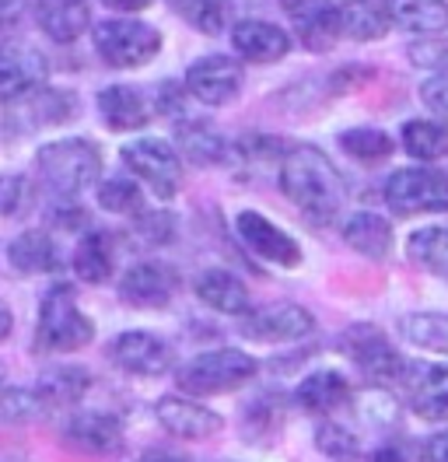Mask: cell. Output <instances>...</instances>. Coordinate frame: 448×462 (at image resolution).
<instances>
[{"label": "cell", "mask_w": 448, "mask_h": 462, "mask_svg": "<svg viewBox=\"0 0 448 462\" xmlns=\"http://www.w3.org/2000/svg\"><path fill=\"white\" fill-rule=\"evenodd\" d=\"M371 462H414V459H410V452L403 445H382V448L371 452Z\"/></svg>", "instance_id": "47"}, {"label": "cell", "mask_w": 448, "mask_h": 462, "mask_svg": "<svg viewBox=\"0 0 448 462\" xmlns=\"http://www.w3.org/2000/svg\"><path fill=\"white\" fill-rule=\"evenodd\" d=\"M424 462H448V428L427 438V445H424Z\"/></svg>", "instance_id": "45"}, {"label": "cell", "mask_w": 448, "mask_h": 462, "mask_svg": "<svg viewBox=\"0 0 448 462\" xmlns=\"http://www.w3.org/2000/svg\"><path fill=\"white\" fill-rule=\"evenodd\" d=\"M154 413H158V424H162L168 434L182 438V441H207V438H214V434L224 428L218 410L203 406L196 396H186V393H179V396H162L158 406H154Z\"/></svg>", "instance_id": "15"}, {"label": "cell", "mask_w": 448, "mask_h": 462, "mask_svg": "<svg viewBox=\"0 0 448 462\" xmlns=\"http://www.w3.org/2000/svg\"><path fill=\"white\" fill-rule=\"evenodd\" d=\"M340 344H343V354L361 368L364 375L375 378V382H396L399 372H403L399 350L386 340L382 329H375V326H368V322L350 326Z\"/></svg>", "instance_id": "12"}, {"label": "cell", "mask_w": 448, "mask_h": 462, "mask_svg": "<svg viewBox=\"0 0 448 462\" xmlns=\"http://www.w3.org/2000/svg\"><path fill=\"white\" fill-rule=\"evenodd\" d=\"M123 165L134 172V179H140L158 200H172L182 186V158L179 151L158 137H140L119 151Z\"/></svg>", "instance_id": "6"}, {"label": "cell", "mask_w": 448, "mask_h": 462, "mask_svg": "<svg viewBox=\"0 0 448 462\" xmlns=\"http://www.w3.org/2000/svg\"><path fill=\"white\" fill-rule=\"evenodd\" d=\"M91 389V375L84 368H74V365H56V368H46L39 382H35V393L42 396L46 406H74L84 400V393Z\"/></svg>", "instance_id": "30"}, {"label": "cell", "mask_w": 448, "mask_h": 462, "mask_svg": "<svg viewBox=\"0 0 448 462\" xmlns=\"http://www.w3.org/2000/svg\"><path fill=\"white\" fill-rule=\"evenodd\" d=\"M386 203L396 214H438L448 210V175L434 169H399L386 179Z\"/></svg>", "instance_id": "7"}, {"label": "cell", "mask_w": 448, "mask_h": 462, "mask_svg": "<svg viewBox=\"0 0 448 462\" xmlns=\"http://www.w3.org/2000/svg\"><path fill=\"white\" fill-rule=\"evenodd\" d=\"M109 361L126 372V375H140V378H158L168 375L175 368V354L172 346L147 333V329H130V333H119L109 344Z\"/></svg>", "instance_id": "10"}, {"label": "cell", "mask_w": 448, "mask_h": 462, "mask_svg": "<svg viewBox=\"0 0 448 462\" xmlns=\"http://www.w3.org/2000/svg\"><path fill=\"white\" fill-rule=\"evenodd\" d=\"M0 385H4V365H0Z\"/></svg>", "instance_id": "51"}, {"label": "cell", "mask_w": 448, "mask_h": 462, "mask_svg": "<svg viewBox=\"0 0 448 462\" xmlns=\"http://www.w3.org/2000/svg\"><path fill=\"white\" fill-rule=\"evenodd\" d=\"M116 270V249L106 231H88L74 249V273L84 284H106Z\"/></svg>", "instance_id": "29"}, {"label": "cell", "mask_w": 448, "mask_h": 462, "mask_svg": "<svg viewBox=\"0 0 448 462\" xmlns=\"http://www.w3.org/2000/svg\"><path fill=\"white\" fill-rule=\"evenodd\" d=\"M11 106V119L22 126V130H39V126H56V123H67L78 102L70 91L63 88H32L28 95H22L18 102H7Z\"/></svg>", "instance_id": "17"}, {"label": "cell", "mask_w": 448, "mask_h": 462, "mask_svg": "<svg viewBox=\"0 0 448 462\" xmlns=\"http://www.w3.org/2000/svg\"><path fill=\"white\" fill-rule=\"evenodd\" d=\"M231 46L238 57L252 60V63H274V60L287 57L291 50V35L263 18H246L231 29Z\"/></svg>", "instance_id": "20"}, {"label": "cell", "mask_w": 448, "mask_h": 462, "mask_svg": "<svg viewBox=\"0 0 448 462\" xmlns=\"http://www.w3.org/2000/svg\"><path fill=\"white\" fill-rule=\"evenodd\" d=\"M242 337L252 344H298L312 337L315 329V316L294 305V301H274V305H263V309H249L242 316Z\"/></svg>", "instance_id": "8"}, {"label": "cell", "mask_w": 448, "mask_h": 462, "mask_svg": "<svg viewBox=\"0 0 448 462\" xmlns=\"http://www.w3.org/2000/svg\"><path fill=\"white\" fill-rule=\"evenodd\" d=\"M22 203H25V179L0 175V214H18Z\"/></svg>", "instance_id": "43"}, {"label": "cell", "mask_w": 448, "mask_h": 462, "mask_svg": "<svg viewBox=\"0 0 448 462\" xmlns=\"http://www.w3.org/2000/svg\"><path fill=\"white\" fill-rule=\"evenodd\" d=\"M46 60L25 46H0V102H18L32 88L46 85Z\"/></svg>", "instance_id": "19"}, {"label": "cell", "mask_w": 448, "mask_h": 462, "mask_svg": "<svg viewBox=\"0 0 448 462\" xmlns=\"http://www.w3.org/2000/svg\"><path fill=\"white\" fill-rule=\"evenodd\" d=\"M112 11H144V7H151L154 0H106Z\"/></svg>", "instance_id": "50"}, {"label": "cell", "mask_w": 448, "mask_h": 462, "mask_svg": "<svg viewBox=\"0 0 448 462\" xmlns=\"http://www.w3.org/2000/svg\"><path fill=\"white\" fill-rule=\"evenodd\" d=\"M294 400L308 413H336L340 406H347L354 400V389H350L347 375H340L333 368H322V372H312V375L298 382Z\"/></svg>", "instance_id": "23"}, {"label": "cell", "mask_w": 448, "mask_h": 462, "mask_svg": "<svg viewBox=\"0 0 448 462\" xmlns=\"http://www.w3.org/2000/svg\"><path fill=\"white\" fill-rule=\"evenodd\" d=\"M7 263L14 273L39 277V273H56L60 270V245L46 231H22L7 245Z\"/></svg>", "instance_id": "24"}, {"label": "cell", "mask_w": 448, "mask_h": 462, "mask_svg": "<svg viewBox=\"0 0 448 462\" xmlns=\"http://www.w3.org/2000/svg\"><path fill=\"white\" fill-rule=\"evenodd\" d=\"M340 147L354 158V162H364V165H378L392 154V137L378 126H354V130H343L340 134Z\"/></svg>", "instance_id": "35"}, {"label": "cell", "mask_w": 448, "mask_h": 462, "mask_svg": "<svg viewBox=\"0 0 448 462\" xmlns=\"http://www.w3.org/2000/svg\"><path fill=\"white\" fill-rule=\"evenodd\" d=\"M98 113L109 123L112 130H140L147 119H151V109H147V98L140 95L137 88L130 85H109L98 91Z\"/></svg>", "instance_id": "26"}, {"label": "cell", "mask_w": 448, "mask_h": 462, "mask_svg": "<svg viewBox=\"0 0 448 462\" xmlns=\"http://www.w3.org/2000/svg\"><path fill=\"white\" fill-rule=\"evenodd\" d=\"M340 35L354 39V42H375L392 29L386 4L378 0H340Z\"/></svg>", "instance_id": "27"}, {"label": "cell", "mask_w": 448, "mask_h": 462, "mask_svg": "<svg viewBox=\"0 0 448 462\" xmlns=\"http://www.w3.org/2000/svg\"><path fill=\"white\" fill-rule=\"evenodd\" d=\"M186 91H190V98L210 106V109L231 106L238 98V91H242V67L231 57L196 60L193 67L186 70Z\"/></svg>", "instance_id": "14"}, {"label": "cell", "mask_w": 448, "mask_h": 462, "mask_svg": "<svg viewBox=\"0 0 448 462\" xmlns=\"http://www.w3.org/2000/svg\"><path fill=\"white\" fill-rule=\"evenodd\" d=\"M35 169L56 197H81L84 189L95 186L98 175H102V154H98L95 141L63 137V141L39 147Z\"/></svg>", "instance_id": "3"}, {"label": "cell", "mask_w": 448, "mask_h": 462, "mask_svg": "<svg viewBox=\"0 0 448 462\" xmlns=\"http://www.w3.org/2000/svg\"><path fill=\"white\" fill-rule=\"evenodd\" d=\"M315 448L333 462H354L361 456L358 434L350 431V428H343V424H336V420H322L315 428Z\"/></svg>", "instance_id": "37"}, {"label": "cell", "mask_w": 448, "mask_h": 462, "mask_svg": "<svg viewBox=\"0 0 448 462\" xmlns=\"http://www.w3.org/2000/svg\"><path fill=\"white\" fill-rule=\"evenodd\" d=\"M35 22L53 42H74L91 25L88 0H32Z\"/></svg>", "instance_id": "22"}, {"label": "cell", "mask_w": 448, "mask_h": 462, "mask_svg": "<svg viewBox=\"0 0 448 462\" xmlns=\"http://www.w3.org/2000/svg\"><path fill=\"white\" fill-rule=\"evenodd\" d=\"M396 29L414 35H442L448 32V0H382Z\"/></svg>", "instance_id": "25"}, {"label": "cell", "mask_w": 448, "mask_h": 462, "mask_svg": "<svg viewBox=\"0 0 448 462\" xmlns=\"http://www.w3.org/2000/svg\"><path fill=\"white\" fill-rule=\"evenodd\" d=\"M403 337L420 350L448 354V312H410L403 319Z\"/></svg>", "instance_id": "34"}, {"label": "cell", "mask_w": 448, "mask_h": 462, "mask_svg": "<svg viewBox=\"0 0 448 462\" xmlns=\"http://www.w3.org/2000/svg\"><path fill=\"white\" fill-rule=\"evenodd\" d=\"M137 235H144L147 242H172L175 235V217L172 214H137Z\"/></svg>", "instance_id": "42"}, {"label": "cell", "mask_w": 448, "mask_h": 462, "mask_svg": "<svg viewBox=\"0 0 448 462\" xmlns=\"http://www.w3.org/2000/svg\"><path fill=\"white\" fill-rule=\"evenodd\" d=\"M63 438L81 448V452H91V456H116L123 452V424L109 417V413H98V410H78L67 428H63Z\"/></svg>", "instance_id": "18"}, {"label": "cell", "mask_w": 448, "mask_h": 462, "mask_svg": "<svg viewBox=\"0 0 448 462\" xmlns=\"http://www.w3.org/2000/svg\"><path fill=\"white\" fill-rule=\"evenodd\" d=\"M406 256L420 270L448 277V228H417L406 238Z\"/></svg>", "instance_id": "33"}, {"label": "cell", "mask_w": 448, "mask_h": 462, "mask_svg": "<svg viewBox=\"0 0 448 462\" xmlns=\"http://www.w3.org/2000/svg\"><path fill=\"white\" fill-rule=\"evenodd\" d=\"M25 7H28V0H0V29L18 25L22 14H25Z\"/></svg>", "instance_id": "46"}, {"label": "cell", "mask_w": 448, "mask_h": 462, "mask_svg": "<svg viewBox=\"0 0 448 462\" xmlns=\"http://www.w3.org/2000/svg\"><path fill=\"white\" fill-rule=\"evenodd\" d=\"M137 462H193V459H186V456H179V452H165V448H151V452H144Z\"/></svg>", "instance_id": "48"}, {"label": "cell", "mask_w": 448, "mask_h": 462, "mask_svg": "<svg viewBox=\"0 0 448 462\" xmlns=\"http://www.w3.org/2000/svg\"><path fill=\"white\" fill-rule=\"evenodd\" d=\"M235 231L246 242V249H249L252 256H259V260L284 266V270H294L302 263L298 238H291L287 231L280 228V225H274L270 217H263L259 210H242L235 217Z\"/></svg>", "instance_id": "11"}, {"label": "cell", "mask_w": 448, "mask_h": 462, "mask_svg": "<svg viewBox=\"0 0 448 462\" xmlns=\"http://www.w3.org/2000/svg\"><path fill=\"white\" fill-rule=\"evenodd\" d=\"M98 207L109 214H140L144 210V189L134 179H106L98 182Z\"/></svg>", "instance_id": "38"}, {"label": "cell", "mask_w": 448, "mask_h": 462, "mask_svg": "<svg viewBox=\"0 0 448 462\" xmlns=\"http://www.w3.org/2000/svg\"><path fill=\"white\" fill-rule=\"evenodd\" d=\"M343 242L368 260H386L392 253V225L382 214H371V210L350 214L343 225Z\"/></svg>", "instance_id": "28"}, {"label": "cell", "mask_w": 448, "mask_h": 462, "mask_svg": "<svg viewBox=\"0 0 448 462\" xmlns=\"http://www.w3.org/2000/svg\"><path fill=\"white\" fill-rule=\"evenodd\" d=\"M406 57L414 60V67H427V70H448V39L445 35H427L424 42H414L406 50Z\"/></svg>", "instance_id": "40"}, {"label": "cell", "mask_w": 448, "mask_h": 462, "mask_svg": "<svg viewBox=\"0 0 448 462\" xmlns=\"http://www.w3.org/2000/svg\"><path fill=\"white\" fill-rule=\"evenodd\" d=\"M193 291L207 309L221 316H246L252 305L246 281H238L231 270H203L193 281Z\"/></svg>", "instance_id": "21"}, {"label": "cell", "mask_w": 448, "mask_h": 462, "mask_svg": "<svg viewBox=\"0 0 448 462\" xmlns=\"http://www.w3.org/2000/svg\"><path fill=\"white\" fill-rule=\"evenodd\" d=\"M410 158L417 162H442L448 154V126L438 119H410L399 134Z\"/></svg>", "instance_id": "32"}, {"label": "cell", "mask_w": 448, "mask_h": 462, "mask_svg": "<svg viewBox=\"0 0 448 462\" xmlns=\"http://www.w3.org/2000/svg\"><path fill=\"white\" fill-rule=\"evenodd\" d=\"M284 11L308 50L326 53L340 39V11L333 0H284Z\"/></svg>", "instance_id": "16"}, {"label": "cell", "mask_w": 448, "mask_h": 462, "mask_svg": "<svg viewBox=\"0 0 448 462\" xmlns=\"http://www.w3.org/2000/svg\"><path fill=\"white\" fill-rule=\"evenodd\" d=\"M42 410H50V406L42 403V396L35 389H7L0 396V417L4 420H35Z\"/></svg>", "instance_id": "39"}, {"label": "cell", "mask_w": 448, "mask_h": 462, "mask_svg": "<svg viewBox=\"0 0 448 462\" xmlns=\"http://www.w3.org/2000/svg\"><path fill=\"white\" fill-rule=\"evenodd\" d=\"M91 39H95L98 57L109 67H123V70L151 63L162 50V32L134 18H109L91 32Z\"/></svg>", "instance_id": "5"}, {"label": "cell", "mask_w": 448, "mask_h": 462, "mask_svg": "<svg viewBox=\"0 0 448 462\" xmlns=\"http://www.w3.org/2000/svg\"><path fill=\"white\" fill-rule=\"evenodd\" d=\"M406 393V403L420 420L448 424V365L442 361H403L396 378Z\"/></svg>", "instance_id": "9"}, {"label": "cell", "mask_w": 448, "mask_h": 462, "mask_svg": "<svg viewBox=\"0 0 448 462\" xmlns=\"http://www.w3.org/2000/svg\"><path fill=\"white\" fill-rule=\"evenodd\" d=\"M280 189L298 210H305L312 221H333L343 210L347 186L336 172V165L312 144L287 147L280 158Z\"/></svg>", "instance_id": "1"}, {"label": "cell", "mask_w": 448, "mask_h": 462, "mask_svg": "<svg viewBox=\"0 0 448 462\" xmlns=\"http://www.w3.org/2000/svg\"><path fill=\"white\" fill-rule=\"evenodd\" d=\"M420 102L434 116H448V70H438L420 85Z\"/></svg>", "instance_id": "41"}, {"label": "cell", "mask_w": 448, "mask_h": 462, "mask_svg": "<svg viewBox=\"0 0 448 462\" xmlns=\"http://www.w3.org/2000/svg\"><path fill=\"white\" fill-rule=\"evenodd\" d=\"M11 329H14V312H11V309L0 301V344L11 337Z\"/></svg>", "instance_id": "49"}, {"label": "cell", "mask_w": 448, "mask_h": 462, "mask_svg": "<svg viewBox=\"0 0 448 462\" xmlns=\"http://www.w3.org/2000/svg\"><path fill=\"white\" fill-rule=\"evenodd\" d=\"M179 294V270L162 260H140L119 277V298L134 309H165Z\"/></svg>", "instance_id": "13"}, {"label": "cell", "mask_w": 448, "mask_h": 462, "mask_svg": "<svg viewBox=\"0 0 448 462\" xmlns=\"http://www.w3.org/2000/svg\"><path fill=\"white\" fill-rule=\"evenodd\" d=\"M190 91L179 85H172V81H165V85H158V113H172V116H182V98H186Z\"/></svg>", "instance_id": "44"}, {"label": "cell", "mask_w": 448, "mask_h": 462, "mask_svg": "<svg viewBox=\"0 0 448 462\" xmlns=\"http://www.w3.org/2000/svg\"><path fill=\"white\" fill-rule=\"evenodd\" d=\"M175 11L203 35H218L228 25V14H231V4L228 0H172Z\"/></svg>", "instance_id": "36"}, {"label": "cell", "mask_w": 448, "mask_h": 462, "mask_svg": "<svg viewBox=\"0 0 448 462\" xmlns=\"http://www.w3.org/2000/svg\"><path fill=\"white\" fill-rule=\"evenodd\" d=\"M95 340V322L88 312H81L78 294L70 284H56L42 294L39 305V346L53 354L84 350Z\"/></svg>", "instance_id": "4"}, {"label": "cell", "mask_w": 448, "mask_h": 462, "mask_svg": "<svg viewBox=\"0 0 448 462\" xmlns=\"http://www.w3.org/2000/svg\"><path fill=\"white\" fill-rule=\"evenodd\" d=\"M256 372H259V365H256L252 354L235 350V346H221V350L196 354L186 365H179L175 368V385L186 396L207 400V396H224V393L242 389L246 382L256 378Z\"/></svg>", "instance_id": "2"}, {"label": "cell", "mask_w": 448, "mask_h": 462, "mask_svg": "<svg viewBox=\"0 0 448 462\" xmlns=\"http://www.w3.org/2000/svg\"><path fill=\"white\" fill-rule=\"evenodd\" d=\"M175 144L193 162V165H221L228 158V141L207 123H179L175 126Z\"/></svg>", "instance_id": "31"}]
</instances>
